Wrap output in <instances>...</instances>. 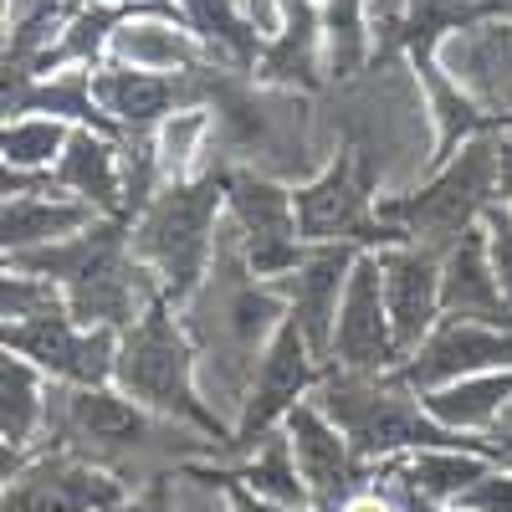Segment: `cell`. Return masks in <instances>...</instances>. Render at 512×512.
I'll return each instance as SVG.
<instances>
[{"label": "cell", "instance_id": "cell-1", "mask_svg": "<svg viewBox=\"0 0 512 512\" xmlns=\"http://www.w3.org/2000/svg\"><path fill=\"white\" fill-rule=\"evenodd\" d=\"M195 354H200V384L205 400L216 405V415L226 425H236V410L246 400V384L262 364L267 344L277 338V328L287 323V308L267 277H256L246 267L241 246L231 241V231L221 236V256L210 267L205 287L180 308Z\"/></svg>", "mask_w": 512, "mask_h": 512}, {"label": "cell", "instance_id": "cell-2", "mask_svg": "<svg viewBox=\"0 0 512 512\" xmlns=\"http://www.w3.org/2000/svg\"><path fill=\"white\" fill-rule=\"evenodd\" d=\"M6 267L57 282L62 297H67V313L77 323H88V328L123 333L128 323H139L154 303H164L159 282L134 256L128 221H108V216L93 221L88 231H77L72 241L6 256Z\"/></svg>", "mask_w": 512, "mask_h": 512}, {"label": "cell", "instance_id": "cell-3", "mask_svg": "<svg viewBox=\"0 0 512 512\" xmlns=\"http://www.w3.org/2000/svg\"><path fill=\"white\" fill-rule=\"evenodd\" d=\"M113 390L169 425H185V431L216 441L221 451L231 446V425L205 400L200 354H195V338L175 303H154L139 323H128L118 333Z\"/></svg>", "mask_w": 512, "mask_h": 512}, {"label": "cell", "instance_id": "cell-4", "mask_svg": "<svg viewBox=\"0 0 512 512\" xmlns=\"http://www.w3.org/2000/svg\"><path fill=\"white\" fill-rule=\"evenodd\" d=\"M134 256L159 282L164 303L185 308L205 287L226 236V175H200L190 185H164L134 221Z\"/></svg>", "mask_w": 512, "mask_h": 512}, {"label": "cell", "instance_id": "cell-5", "mask_svg": "<svg viewBox=\"0 0 512 512\" xmlns=\"http://www.w3.org/2000/svg\"><path fill=\"white\" fill-rule=\"evenodd\" d=\"M313 400L328 410V420L349 436L354 456L369 472H384L410 451L425 446H456L461 436L441 431V425L425 415L420 395L400 374H354V369H323Z\"/></svg>", "mask_w": 512, "mask_h": 512}, {"label": "cell", "instance_id": "cell-6", "mask_svg": "<svg viewBox=\"0 0 512 512\" xmlns=\"http://www.w3.org/2000/svg\"><path fill=\"white\" fill-rule=\"evenodd\" d=\"M502 164H507V144H497V139L466 144L451 164L431 169L425 185H415L405 195H384L379 200V221L390 226L395 241L431 246V251L446 256L466 231H477L497 210Z\"/></svg>", "mask_w": 512, "mask_h": 512}, {"label": "cell", "instance_id": "cell-7", "mask_svg": "<svg viewBox=\"0 0 512 512\" xmlns=\"http://www.w3.org/2000/svg\"><path fill=\"white\" fill-rule=\"evenodd\" d=\"M292 195H297V226H303L308 246H359V251L395 246L390 226L379 221L384 195H374V180H369L359 149H338Z\"/></svg>", "mask_w": 512, "mask_h": 512}, {"label": "cell", "instance_id": "cell-8", "mask_svg": "<svg viewBox=\"0 0 512 512\" xmlns=\"http://www.w3.org/2000/svg\"><path fill=\"white\" fill-rule=\"evenodd\" d=\"M226 231L241 246L246 267L267 282L287 277L308 256L303 226H297V195L251 169L226 175Z\"/></svg>", "mask_w": 512, "mask_h": 512}, {"label": "cell", "instance_id": "cell-9", "mask_svg": "<svg viewBox=\"0 0 512 512\" xmlns=\"http://www.w3.org/2000/svg\"><path fill=\"white\" fill-rule=\"evenodd\" d=\"M0 349L36 364L52 384H67V390H98V384H113L118 333L113 328H88L67 308H57V313L31 318V323H0Z\"/></svg>", "mask_w": 512, "mask_h": 512}, {"label": "cell", "instance_id": "cell-10", "mask_svg": "<svg viewBox=\"0 0 512 512\" xmlns=\"http://www.w3.org/2000/svg\"><path fill=\"white\" fill-rule=\"evenodd\" d=\"M323 369H328V364L318 359V349H313L292 323H282L277 338L267 344V354H262V364H256L251 384H246V400H241V410H236L231 446H226V451H246V446L262 441V436L282 431V420L303 405V400H313ZM226 451H221V456H226Z\"/></svg>", "mask_w": 512, "mask_h": 512}, {"label": "cell", "instance_id": "cell-11", "mask_svg": "<svg viewBox=\"0 0 512 512\" xmlns=\"http://www.w3.org/2000/svg\"><path fill=\"white\" fill-rule=\"evenodd\" d=\"M128 482H118L103 466L82 461L77 451L41 446L26 466L6 477L0 512H118Z\"/></svg>", "mask_w": 512, "mask_h": 512}, {"label": "cell", "instance_id": "cell-12", "mask_svg": "<svg viewBox=\"0 0 512 512\" xmlns=\"http://www.w3.org/2000/svg\"><path fill=\"white\" fill-rule=\"evenodd\" d=\"M436 57L456 77V88L487 118L512 123V21H472L436 36Z\"/></svg>", "mask_w": 512, "mask_h": 512}, {"label": "cell", "instance_id": "cell-13", "mask_svg": "<svg viewBox=\"0 0 512 512\" xmlns=\"http://www.w3.org/2000/svg\"><path fill=\"white\" fill-rule=\"evenodd\" d=\"M282 436L292 441L297 472H303L308 497H313L318 512H333L344 497H354L364 482L379 477V472H369V466L354 456L349 436L328 420V410H323L318 400H303V405H297V410L282 420Z\"/></svg>", "mask_w": 512, "mask_h": 512}, {"label": "cell", "instance_id": "cell-14", "mask_svg": "<svg viewBox=\"0 0 512 512\" xmlns=\"http://www.w3.org/2000/svg\"><path fill=\"white\" fill-rule=\"evenodd\" d=\"M359 246H308V256L297 262L287 277H277V297L287 308V323L318 349V359L328 364L333 349V328H338V308H344V292L359 262Z\"/></svg>", "mask_w": 512, "mask_h": 512}, {"label": "cell", "instance_id": "cell-15", "mask_svg": "<svg viewBox=\"0 0 512 512\" xmlns=\"http://www.w3.org/2000/svg\"><path fill=\"white\" fill-rule=\"evenodd\" d=\"M328 364L333 369H354V374H395L400 369V349H395L390 308H384V282H379L374 251H364L354 262L344 308H338Z\"/></svg>", "mask_w": 512, "mask_h": 512}, {"label": "cell", "instance_id": "cell-16", "mask_svg": "<svg viewBox=\"0 0 512 512\" xmlns=\"http://www.w3.org/2000/svg\"><path fill=\"white\" fill-rule=\"evenodd\" d=\"M379 282H384V308H390V328H395V349L400 364L431 338V328L441 323V251L431 246H379Z\"/></svg>", "mask_w": 512, "mask_h": 512}, {"label": "cell", "instance_id": "cell-17", "mask_svg": "<svg viewBox=\"0 0 512 512\" xmlns=\"http://www.w3.org/2000/svg\"><path fill=\"white\" fill-rule=\"evenodd\" d=\"M512 364V333L507 328H487V323H461V318H441L431 328V338L395 369L415 395L446 390L456 379L472 374H492Z\"/></svg>", "mask_w": 512, "mask_h": 512}, {"label": "cell", "instance_id": "cell-18", "mask_svg": "<svg viewBox=\"0 0 512 512\" xmlns=\"http://www.w3.org/2000/svg\"><path fill=\"white\" fill-rule=\"evenodd\" d=\"M93 221L103 216L93 205L72 200L67 190H57L52 175H11L6 169V210H0V246H6V256L72 241Z\"/></svg>", "mask_w": 512, "mask_h": 512}, {"label": "cell", "instance_id": "cell-19", "mask_svg": "<svg viewBox=\"0 0 512 512\" xmlns=\"http://www.w3.org/2000/svg\"><path fill=\"white\" fill-rule=\"evenodd\" d=\"M497 461H507V451L497 441H456V446H425L400 456L395 466H384V482L395 487L400 502H436L451 507L472 492Z\"/></svg>", "mask_w": 512, "mask_h": 512}, {"label": "cell", "instance_id": "cell-20", "mask_svg": "<svg viewBox=\"0 0 512 512\" xmlns=\"http://www.w3.org/2000/svg\"><path fill=\"white\" fill-rule=\"evenodd\" d=\"M190 82L195 77H159V72L98 62L93 67V98H98V108H103V118L118 139H144L164 118H175L180 108H195Z\"/></svg>", "mask_w": 512, "mask_h": 512}, {"label": "cell", "instance_id": "cell-21", "mask_svg": "<svg viewBox=\"0 0 512 512\" xmlns=\"http://www.w3.org/2000/svg\"><path fill=\"white\" fill-rule=\"evenodd\" d=\"M103 62L134 67V72H159V77H195L210 62V52L175 6H144L139 16H128L113 31Z\"/></svg>", "mask_w": 512, "mask_h": 512}, {"label": "cell", "instance_id": "cell-22", "mask_svg": "<svg viewBox=\"0 0 512 512\" xmlns=\"http://www.w3.org/2000/svg\"><path fill=\"white\" fill-rule=\"evenodd\" d=\"M52 185L72 200L93 205L108 221H128V180H123V139L108 128H72V144L52 169Z\"/></svg>", "mask_w": 512, "mask_h": 512}, {"label": "cell", "instance_id": "cell-23", "mask_svg": "<svg viewBox=\"0 0 512 512\" xmlns=\"http://www.w3.org/2000/svg\"><path fill=\"white\" fill-rule=\"evenodd\" d=\"M441 318L461 323H487L512 333V303L502 297V282L492 272L487 231H466L446 256H441Z\"/></svg>", "mask_w": 512, "mask_h": 512}, {"label": "cell", "instance_id": "cell-24", "mask_svg": "<svg viewBox=\"0 0 512 512\" xmlns=\"http://www.w3.org/2000/svg\"><path fill=\"white\" fill-rule=\"evenodd\" d=\"M415 77H420V93H425V108H431V128H436V154H431V169L451 164L466 144L487 139V113L456 88V77L441 67L436 57V36L431 41H415Z\"/></svg>", "mask_w": 512, "mask_h": 512}, {"label": "cell", "instance_id": "cell-25", "mask_svg": "<svg viewBox=\"0 0 512 512\" xmlns=\"http://www.w3.org/2000/svg\"><path fill=\"white\" fill-rule=\"evenodd\" d=\"M256 77L277 88H318L323 72V0H282V21L267 36Z\"/></svg>", "mask_w": 512, "mask_h": 512}, {"label": "cell", "instance_id": "cell-26", "mask_svg": "<svg viewBox=\"0 0 512 512\" xmlns=\"http://www.w3.org/2000/svg\"><path fill=\"white\" fill-rule=\"evenodd\" d=\"M420 405L441 431H451L461 441H492L512 415V364L492 369V374L456 379L446 390H431V395H420Z\"/></svg>", "mask_w": 512, "mask_h": 512}, {"label": "cell", "instance_id": "cell-27", "mask_svg": "<svg viewBox=\"0 0 512 512\" xmlns=\"http://www.w3.org/2000/svg\"><path fill=\"white\" fill-rule=\"evenodd\" d=\"M210 472H216L226 487H241L251 497H262V502H282V507H313L308 497V482L303 472H297V456H292V441L282 431L262 436L256 446L246 451H226L216 461H205Z\"/></svg>", "mask_w": 512, "mask_h": 512}, {"label": "cell", "instance_id": "cell-28", "mask_svg": "<svg viewBox=\"0 0 512 512\" xmlns=\"http://www.w3.org/2000/svg\"><path fill=\"white\" fill-rule=\"evenodd\" d=\"M52 425V379L36 364L6 354L0 359V446L6 456H36Z\"/></svg>", "mask_w": 512, "mask_h": 512}, {"label": "cell", "instance_id": "cell-29", "mask_svg": "<svg viewBox=\"0 0 512 512\" xmlns=\"http://www.w3.org/2000/svg\"><path fill=\"white\" fill-rule=\"evenodd\" d=\"M180 16H185V26L205 41L210 57H221V62H231V67H251V72H256L267 36L256 31V21L246 16L241 0H180Z\"/></svg>", "mask_w": 512, "mask_h": 512}, {"label": "cell", "instance_id": "cell-30", "mask_svg": "<svg viewBox=\"0 0 512 512\" xmlns=\"http://www.w3.org/2000/svg\"><path fill=\"white\" fill-rule=\"evenodd\" d=\"M72 128L67 118L52 113H21L6 118V134H0V159H6L11 175H52L62 164L67 144H72Z\"/></svg>", "mask_w": 512, "mask_h": 512}, {"label": "cell", "instance_id": "cell-31", "mask_svg": "<svg viewBox=\"0 0 512 512\" xmlns=\"http://www.w3.org/2000/svg\"><path fill=\"white\" fill-rule=\"evenodd\" d=\"M210 134H216V113H205L200 103L195 108H180L175 118H164L149 144H154V164H159V180L164 185H190L200 180V154L210 144Z\"/></svg>", "mask_w": 512, "mask_h": 512}, {"label": "cell", "instance_id": "cell-32", "mask_svg": "<svg viewBox=\"0 0 512 512\" xmlns=\"http://www.w3.org/2000/svg\"><path fill=\"white\" fill-rule=\"evenodd\" d=\"M374 47L369 0H323V72L354 77Z\"/></svg>", "mask_w": 512, "mask_h": 512}, {"label": "cell", "instance_id": "cell-33", "mask_svg": "<svg viewBox=\"0 0 512 512\" xmlns=\"http://www.w3.org/2000/svg\"><path fill=\"white\" fill-rule=\"evenodd\" d=\"M482 231H487V251H492V272L502 282V297L512 303V221L502 216V210H492V216L482 221Z\"/></svg>", "mask_w": 512, "mask_h": 512}, {"label": "cell", "instance_id": "cell-34", "mask_svg": "<svg viewBox=\"0 0 512 512\" xmlns=\"http://www.w3.org/2000/svg\"><path fill=\"white\" fill-rule=\"evenodd\" d=\"M175 477L180 472H164V477H149L139 487H128V497H123L118 512H180L175 507Z\"/></svg>", "mask_w": 512, "mask_h": 512}, {"label": "cell", "instance_id": "cell-35", "mask_svg": "<svg viewBox=\"0 0 512 512\" xmlns=\"http://www.w3.org/2000/svg\"><path fill=\"white\" fill-rule=\"evenodd\" d=\"M333 512H405V502L395 497V487L384 482V477H374V482H364L354 497H344Z\"/></svg>", "mask_w": 512, "mask_h": 512}, {"label": "cell", "instance_id": "cell-36", "mask_svg": "<svg viewBox=\"0 0 512 512\" xmlns=\"http://www.w3.org/2000/svg\"><path fill=\"white\" fill-rule=\"evenodd\" d=\"M241 6H246V16L256 21V31H262V36L277 31V21H282V0H241Z\"/></svg>", "mask_w": 512, "mask_h": 512}, {"label": "cell", "instance_id": "cell-37", "mask_svg": "<svg viewBox=\"0 0 512 512\" xmlns=\"http://www.w3.org/2000/svg\"><path fill=\"white\" fill-rule=\"evenodd\" d=\"M497 210L512 221V149H507V164H502V195H497Z\"/></svg>", "mask_w": 512, "mask_h": 512}, {"label": "cell", "instance_id": "cell-38", "mask_svg": "<svg viewBox=\"0 0 512 512\" xmlns=\"http://www.w3.org/2000/svg\"><path fill=\"white\" fill-rule=\"evenodd\" d=\"M405 512H466V507H436V502H405Z\"/></svg>", "mask_w": 512, "mask_h": 512}, {"label": "cell", "instance_id": "cell-39", "mask_svg": "<svg viewBox=\"0 0 512 512\" xmlns=\"http://www.w3.org/2000/svg\"><path fill=\"white\" fill-rule=\"evenodd\" d=\"M113 6H175V0H113Z\"/></svg>", "mask_w": 512, "mask_h": 512}, {"label": "cell", "instance_id": "cell-40", "mask_svg": "<svg viewBox=\"0 0 512 512\" xmlns=\"http://www.w3.org/2000/svg\"><path fill=\"white\" fill-rule=\"evenodd\" d=\"M62 6H67V16H77L82 6H93V0H62Z\"/></svg>", "mask_w": 512, "mask_h": 512}, {"label": "cell", "instance_id": "cell-41", "mask_svg": "<svg viewBox=\"0 0 512 512\" xmlns=\"http://www.w3.org/2000/svg\"><path fill=\"white\" fill-rule=\"evenodd\" d=\"M507 431H512V415H507V425H502V431H497V436H507Z\"/></svg>", "mask_w": 512, "mask_h": 512}, {"label": "cell", "instance_id": "cell-42", "mask_svg": "<svg viewBox=\"0 0 512 512\" xmlns=\"http://www.w3.org/2000/svg\"><path fill=\"white\" fill-rule=\"evenodd\" d=\"M507 149H512V144H507Z\"/></svg>", "mask_w": 512, "mask_h": 512}]
</instances>
